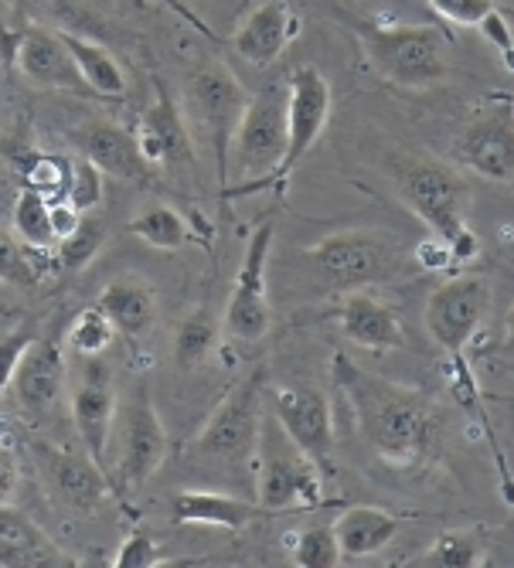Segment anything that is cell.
<instances>
[{
  "label": "cell",
  "instance_id": "6da1fadb",
  "mask_svg": "<svg viewBox=\"0 0 514 568\" xmlns=\"http://www.w3.org/2000/svg\"><path fill=\"white\" fill-rule=\"evenodd\" d=\"M331 375L351 408L357 433L385 463L409 467L430 449L436 405L426 392L382 378L344 351L331 357Z\"/></svg>",
  "mask_w": 514,
  "mask_h": 568
},
{
  "label": "cell",
  "instance_id": "7a4b0ae2",
  "mask_svg": "<svg viewBox=\"0 0 514 568\" xmlns=\"http://www.w3.org/2000/svg\"><path fill=\"white\" fill-rule=\"evenodd\" d=\"M399 187L409 212L436 235V242H443L453 260H471L477 252V239L467 225L474 201L471 181L440 161H420L402 174Z\"/></svg>",
  "mask_w": 514,
  "mask_h": 568
},
{
  "label": "cell",
  "instance_id": "3957f363",
  "mask_svg": "<svg viewBox=\"0 0 514 568\" xmlns=\"http://www.w3.org/2000/svg\"><path fill=\"white\" fill-rule=\"evenodd\" d=\"M255 504L266 514L280 510H311L324 500V470L306 456L293 436L280 426V419L263 416L260 439H255Z\"/></svg>",
  "mask_w": 514,
  "mask_h": 568
},
{
  "label": "cell",
  "instance_id": "277c9868",
  "mask_svg": "<svg viewBox=\"0 0 514 568\" xmlns=\"http://www.w3.org/2000/svg\"><path fill=\"white\" fill-rule=\"evenodd\" d=\"M286 140H290L286 89L270 85L263 92L249 95V106L242 113V123L235 130L232 153H229V174L235 171V178L242 184L225 187V197H239V194L270 187V178L276 174V168L286 158Z\"/></svg>",
  "mask_w": 514,
  "mask_h": 568
},
{
  "label": "cell",
  "instance_id": "5b68a950",
  "mask_svg": "<svg viewBox=\"0 0 514 568\" xmlns=\"http://www.w3.org/2000/svg\"><path fill=\"white\" fill-rule=\"evenodd\" d=\"M311 270L334 290L351 293L375 283H389L402 266V248L389 232L372 229H347L331 232L318 245L303 252Z\"/></svg>",
  "mask_w": 514,
  "mask_h": 568
},
{
  "label": "cell",
  "instance_id": "8992f818",
  "mask_svg": "<svg viewBox=\"0 0 514 568\" xmlns=\"http://www.w3.org/2000/svg\"><path fill=\"white\" fill-rule=\"evenodd\" d=\"M362 41L379 75L402 89H430L446 79V34L433 24L362 28Z\"/></svg>",
  "mask_w": 514,
  "mask_h": 568
},
{
  "label": "cell",
  "instance_id": "52a82bcc",
  "mask_svg": "<svg viewBox=\"0 0 514 568\" xmlns=\"http://www.w3.org/2000/svg\"><path fill=\"white\" fill-rule=\"evenodd\" d=\"M188 106H191V120L201 130L204 143L212 146L215 178L225 191L229 187V153H232V140L242 123V113L249 106V92L242 89V82L232 75L229 65L209 62V65H201L188 82Z\"/></svg>",
  "mask_w": 514,
  "mask_h": 568
},
{
  "label": "cell",
  "instance_id": "ba28073f",
  "mask_svg": "<svg viewBox=\"0 0 514 568\" xmlns=\"http://www.w3.org/2000/svg\"><path fill=\"white\" fill-rule=\"evenodd\" d=\"M273 235L276 222L266 219L252 229L242 266L232 283V296L225 306L222 327L232 341L239 344H255L263 341L273 327V310H270V293H266V270H270V252H273Z\"/></svg>",
  "mask_w": 514,
  "mask_h": 568
},
{
  "label": "cell",
  "instance_id": "9c48e42d",
  "mask_svg": "<svg viewBox=\"0 0 514 568\" xmlns=\"http://www.w3.org/2000/svg\"><path fill=\"white\" fill-rule=\"evenodd\" d=\"M260 405H263V372H255L242 378L212 412V419L201 426L194 439L198 453L225 459V463L252 459L255 439H260V426H263Z\"/></svg>",
  "mask_w": 514,
  "mask_h": 568
},
{
  "label": "cell",
  "instance_id": "30bf717a",
  "mask_svg": "<svg viewBox=\"0 0 514 568\" xmlns=\"http://www.w3.org/2000/svg\"><path fill=\"white\" fill-rule=\"evenodd\" d=\"M331 110H334V92H331V82L324 79V72L314 65L293 69L290 82H286V126H290L286 158L276 168V174L270 178V187L283 184L290 178V171L311 153V146L321 140V133L331 120Z\"/></svg>",
  "mask_w": 514,
  "mask_h": 568
},
{
  "label": "cell",
  "instance_id": "8fae6325",
  "mask_svg": "<svg viewBox=\"0 0 514 568\" xmlns=\"http://www.w3.org/2000/svg\"><path fill=\"white\" fill-rule=\"evenodd\" d=\"M487 310H491L487 283L481 276H456L430 293L423 321H426L430 337L443 351L460 354L471 344V337L481 331Z\"/></svg>",
  "mask_w": 514,
  "mask_h": 568
},
{
  "label": "cell",
  "instance_id": "7c38bea8",
  "mask_svg": "<svg viewBox=\"0 0 514 568\" xmlns=\"http://www.w3.org/2000/svg\"><path fill=\"white\" fill-rule=\"evenodd\" d=\"M456 161L477 178L507 181L514 174V102L491 99L456 136Z\"/></svg>",
  "mask_w": 514,
  "mask_h": 568
},
{
  "label": "cell",
  "instance_id": "4fadbf2b",
  "mask_svg": "<svg viewBox=\"0 0 514 568\" xmlns=\"http://www.w3.org/2000/svg\"><path fill=\"white\" fill-rule=\"evenodd\" d=\"M273 416L293 436V443L311 456L324 477L334 474V419L331 402L314 385H283L273 392Z\"/></svg>",
  "mask_w": 514,
  "mask_h": 568
},
{
  "label": "cell",
  "instance_id": "5bb4252c",
  "mask_svg": "<svg viewBox=\"0 0 514 568\" xmlns=\"http://www.w3.org/2000/svg\"><path fill=\"white\" fill-rule=\"evenodd\" d=\"M137 143L140 153L147 158V164L158 168H191L194 164V136L191 126L178 106V99L171 95V89L164 82H158V92H153V102L147 106V113L140 116L137 126Z\"/></svg>",
  "mask_w": 514,
  "mask_h": 568
},
{
  "label": "cell",
  "instance_id": "9a60e30c",
  "mask_svg": "<svg viewBox=\"0 0 514 568\" xmlns=\"http://www.w3.org/2000/svg\"><path fill=\"white\" fill-rule=\"evenodd\" d=\"M168 456V433L158 416V408L150 402V392L140 385L133 405L127 408V426H123V456L117 484L123 490L143 487L153 474L161 470V463Z\"/></svg>",
  "mask_w": 514,
  "mask_h": 568
},
{
  "label": "cell",
  "instance_id": "2e32d148",
  "mask_svg": "<svg viewBox=\"0 0 514 568\" xmlns=\"http://www.w3.org/2000/svg\"><path fill=\"white\" fill-rule=\"evenodd\" d=\"M113 419H117L113 375L107 365H99L95 357H89L85 372L79 378V388L72 392V423H75L82 449L99 463H102V456H107Z\"/></svg>",
  "mask_w": 514,
  "mask_h": 568
},
{
  "label": "cell",
  "instance_id": "e0dca14e",
  "mask_svg": "<svg viewBox=\"0 0 514 568\" xmlns=\"http://www.w3.org/2000/svg\"><path fill=\"white\" fill-rule=\"evenodd\" d=\"M38 453L44 459L48 487L59 497V504H65L75 514H95L113 484V480H107V474H102V463L92 459L85 449L38 446Z\"/></svg>",
  "mask_w": 514,
  "mask_h": 568
},
{
  "label": "cell",
  "instance_id": "ac0fdd59",
  "mask_svg": "<svg viewBox=\"0 0 514 568\" xmlns=\"http://www.w3.org/2000/svg\"><path fill=\"white\" fill-rule=\"evenodd\" d=\"M18 72L41 85V89H62V92H79V95H92V89L85 85L69 44L62 41L59 31L48 28H24L18 38Z\"/></svg>",
  "mask_w": 514,
  "mask_h": 568
},
{
  "label": "cell",
  "instance_id": "d6986e66",
  "mask_svg": "<svg viewBox=\"0 0 514 568\" xmlns=\"http://www.w3.org/2000/svg\"><path fill=\"white\" fill-rule=\"evenodd\" d=\"M75 143L82 150V158H89L107 178H117L127 184H147L153 178V168L140 153L137 133L117 123H107V120L85 123L82 130H75Z\"/></svg>",
  "mask_w": 514,
  "mask_h": 568
},
{
  "label": "cell",
  "instance_id": "ffe728a7",
  "mask_svg": "<svg viewBox=\"0 0 514 568\" xmlns=\"http://www.w3.org/2000/svg\"><path fill=\"white\" fill-rule=\"evenodd\" d=\"M296 28L300 21L286 0H266V4L249 11V18L235 28L232 48L239 51L242 62L255 69H270L286 51V44L296 38Z\"/></svg>",
  "mask_w": 514,
  "mask_h": 568
},
{
  "label": "cell",
  "instance_id": "44dd1931",
  "mask_svg": "<svg viewBox=\"0 0 514 568\" xmlns=\"http://www.w3.org/2000/svg\"><path fill=\"white\" fill-rule=\"evenodd\" d=\"M337 324L351 344L365 347V351H395L405 344L399 314L389 303L372 296L369 290L344 293V303L337 310Z\"/></svg>",
  "mask_w": 514,
  "mask_h": 568
},
{
  "label": "cell",
  "instance_id": "7402d4cb",
  "mask_svg": "<svg viewBox=\"0 0 514 568\" xmlns=\"http://www.w3.org/2000/svg\"><path fill=\"white\" fill-rule=\"evenodd\" d=\"M0 565L59 568V565H75V558L51 541L24 510H18L14 504H0Z\"/></svg>",
  "mask_w": 514,
  "mask_h": 568
},
{
  "label": "cell",
  "instance_id": "603a6c76",
  "mask_svg": "<svg viewBox=\"0 0 514 568\" xmlns=\"http://www.w3.org/2000/svg\"><path fill=\"white\" fill-rule=\"evenodd\" d=\"M65 388V357L56 341L34 337L24 351L18 375H14V398L28 412H48Z\"/></svg>",
  "mask_w": 514,
  "mask_h": 568
},
{
  "label": "cell",
  "instance_id": "cb8c5ba5",
  "mask_svg": "<svg viewBox=\"0 0 514 568\" xmlns=\"http://www.w3.org/2000/svg\"><path fill=\"white\" fill-rule=\"evenodd\" d=\"M260 514H266L260 504H249V500L215 494V490H181L171 500L174 525H209L222 531H242L245 525L260 518Z\"/></svg>",
  "mask_w": 514,
  "mask_h": 568
},
{
  "label": "cell",
  "instance_id": "d4e9b609",
  "mask_svg": "<svg viewBox=\"0 0 514 568\" xmlns=\"http://www.w3.org/2000/svg\"><path fill=\"white\" fill-rule=\"evenodd\" d=\"M95 306L110 317V324L123 337H143L153 327V317H158V300L137 276H117L113 283H107Z\"/></svg>",
  "mask_w": 514,
  "mask_h": 568
},
{
  "label": "cell",
  "instance_id": "484cf974",
  "mask_svg": "<svg viewBox=\"0 0 514 568\" xmlns=\"http://www.w3.org/2000/svg\"><path fill=\"white\" fill-rule=\"evenodd\" d=\"M334 535H337L344 558H369L399 535V518L382 507L357 504V507H347L334 521Z\"/></svg>",
  "mask_w": 514,
  "mask_h": 568
},
{
  "label": "cell",
  "instance_id": "4316f807",
  "mask_svg": "<svg viewBox=\"0 0 514 568\" xmlns=\"http://www.w3.org/2000/svg\"><path fill=\"white\" fill-rule=\"evenodd\" d=\"M62 41L69 44L72 59L85 79V85L92 89V95H102V99H123L127 95V72L123 65L113 59L110 48H102L99 41H89L75 31H59Z\"/></svg>",
  "mask_w": 514,
  "mask_h": 568
},
{
  "label": "cell",
  "instance_id": "83f0119b",
  "mask_svg": "<svg viewBox=\"0 0 514 568\" xmlns=\"http://www.w3.org/2000/svg\"><path fill=\"white\" fill-rule=\"evenodd\" d=\"M219 334H222V327H219L212 310H204V306L191 310V314L178 324V334H174V365L184 372L204 365L219 344Z\"/></svg>",
  "mask_w": 514,
  "mask_h": 568
},
{
  "label": "cell",
  "instance_id": "f1b7e54d",
  "mask_svg": "<svg viewBox=\"0 0 514 568\" xmlns=\"http://www.w3.org/2000/svg\"><path fill=\"white\" fill-rule=\"evenodd\" d=\"M130 235H137L140 242L153 245V248H181L191 242V229L188 222L171 209V204H150L143 209L133 222H130Z\"/></svg>",
  "mask_w": 514,
  "mask_h": 568
},
{
  "label": "cell",
  "instance_id": "f546056e",
  "mask_svg": "<svg viewBox=\"0 0 514 568\" xmlns=\"http://www.w3.org/2000/svg\"><path fill=\"white\" fill-rule=\"evenodd\" d=\"M14 235L28 248H56V229H51V201L34 187H24L14 201Z\"/></svg>",
  "mask_w": 514,
  "mask_h": 568
},
{
  "label": "cell",
  "instance_id": "4dcf8cb0",
  "mask_svg": "<svg viewBox=\"0 0 514 568\" xmlns=\"http://www.w3.org/2000/svg\"><path fill=\"white\" fill-rule=\"evenodd\" d=\"M102 242H107V229H102L99 219H92L85 212L82 222L75 225V232L65 235V239H59V245H56L59 266H65V270H85L95 260V255H99Z\"/></svg>",
  "mask_w": 514,
  "mask_h": 568
},
{
  "label": "cell",
  "instance_id": "1f68e13d",
  "mask_svg": "<svg viewBox=\"0 0 514 568\" xmlns=\"http://www.w3.org/2000/svg\"><path fill=\"white\" fill-rule=\"evenodd\" d=\"M484 561V548L474 535L467 531H446L436 538L416 565H440V568H474Z\"/></svg>",
  "mask_w": 514,
  "mask_h": 568
},
{
  "label": "cell",
  "instance_id": "d6a6232c",
  "mask_svg": "<svg viewBox=\"0 0 514 568\" xmlns=\"http://www.w3.org/2000/svg\"><path fill=\"white\" fill-rule=\"evenodd\" d=\"M341 561H344V555H341L334 525H314V528L300 531V538L293 545V565H300V568H334Z\"/></svg>",
  "mask_w": 514,
  "mask_h": 568
},
{
  "label": "cell",
  "instance_id": "836d02e7",
  "mask_svg": "<svg viewBox=\"0 0 514 568\" xmlns=\"http://www.w3.org/2000/svg\"><path fill=\"white\" fill-rule=\"evenodd\" d=\"M113 334H117V327L110 324V317L102 314L99 306H89V310H82V314L72 321L69 344H72L79 354L95 357V354H102V351H107V347L113 344Z\"/></svg>",
  "mask_w": 514,
  "mask_h": 568
},
{
  "label": "cell",
  "instance_id": "e575fe53",
  "mask_svg": "<svg viewBox=\"0 0 514 568\" xmlns=\"http://www.w3.org/2000/svg\"><path fill=\"white\" fill-rule=\"evenodd\" d=\"M102 178H107V174H102L89 158L72 161L69 184H65V201L72 204V209H79V212L99 209V204H102V184H107Z\"/></svg>",
  "mask_w": 514,
  "mask_h": 568
},
{
  "label": "cell",
  "instance_id": "d590c367",
  "mask_svg": "<svg viewBox=\"0 0 514 568\" xmlns=\"http://www.w3.org/2000/svg\"><path fill=\"white\" fill-rule=\"evenodd\" d=\"M34 266L24 252V242L18 235H11L8 229H0V283L4 286H18L28 290L34 286Z\"/></svg>",
  "mask_w": 514,
  "mask_h": 568
},
{
  "label": "cell",
  "instance_id": "8d00e7d4",
  "mask_svg": "<svg viewBox=\"0 0 514 568\" xmlns=\"http://www.w3.org/2000/svg\"><path fill=\"white\" fill-rule=\"evenodd\" d=\"M31 341H34L31 324L14 327V331H8L4 337H0V398H4V395L11 392L14 375H18V365H21L24 351L31 347Z\"/></svg>",
  "mask_w": 514,
  "mask_h": 568
},
{
  "label": "cell",
  "instance_id": "74e56055",
  "mask_svg": "<svg viewBox=\"0 0 514 568\" xmlns=\"http://www.w3.org/2000/svg\"><path fill=\"white\" fill-rule=\"evenodd\" d=\"M69 168L59 158H34L28 168V187H34L38 194H44L48 201L65 197V184H69Z\"/></svg>",
  "mask_w": 514,
  "mask_h": 568
},
{
  "label": "cell",
  "instance_id": "f35d334b",
  "mask_svg": "<svg viewBox=\"0 0 514 568\" xmlns=\"http://www.w3.org/2000/svg\"><path fill=\"white\" fill-rule=\"evenodd\" d=\"M113 565L117 568H153V565H161V545L147 531H130L123 538V545L117 548Z\"/></svg>",
  "mask_w": 514,
  "mask_h": 568
},
{
  "label": "cell",
  "instance_id": "ab89813d",
  "mask_svg": "<svg viewBox=\"0 0 514 568\" xmlns=\"http://www.w3.org/2000/svg\"><path fill=\"white\" fill-rule=\"evenodd\" d=\"M426 4L453 21V24H464V28H477L491 11H494V0H426Z\"/></svg>",
  "mask_w": 514,
  "mask_h": 568
},
{
  "label": "cell",
  "instance_id": "60d3db41",
  "mask_svg": "<svg viewBox=\"0 0 514 568\" xmlns=\"http://www.w3.org/2000/svg\"><path fill=\"white\" fill-rule=\"evenodd\" d=\"M18 487H21V467L14 446L8 439H0V504H14Z\"/></svg>",
  "mask_w": 514,
  "mask_h": 568
},
{
  "label": "cell",
  "instance_id": "b9f144b4",
  "mask_svg": "<svg viewBox=\"0 0 514 568\" xmlns=\"http://www.w3.org/2000/svg\"><path fill=\"white\" fill-rule=\"evenodd\" d=\"M477 28H481V31H484V34H487V38L497 44V51L504 55V62L514 69V28L507 24V18H504L497 8H494V11H491V14H487V18H484Z\"/></svg>",
  "mask_w": 514,
  "mask_h": 568
},
{
  "label": "cell",
  "instance_id": "7bdbcfd3",
  "mask_svg": "<svg viewBox=\"0 0 514 568\" xmlns=\"http://www.w3.org/2000/svg\"><path fill=\"white\" fill-rule=\"evenodd\" d=\"M85 212L72 209L69 201H51V229H56V239H65L75 232V225L82 222Z\"/></svg>",
  "mask_w": 514,
  "mask_h": 568
},
{
  "label": "cell",
  "instance_id": "ee69618b",
  "mask_svg": "<svg viewBox=\"0 0 514 568\" xmlns=\"http://www.w3.org/2000/svg\"><path fill=\"white\" fill-rule=\"evenodd\" d=\"M504 347L514 354V306L507 310V317H504Z\"/></svg>",
  "mask_w": 514,
  "mask_h": 568
},
{
  "label": "cell",
  "instance_id": "f6af8a7d",
  "mask_svg": "<svg viewBox=\"0 0 514 568\" xmlns=\"http://www.w3.org/2000/svg\"><path fill=\"white\" fill-rule=\"evenodd\" d=\"M357 4H365V0H357Z\"/></svg>",
  "mask_w": 514,
  "mask_h": 568
}]
</instances>
